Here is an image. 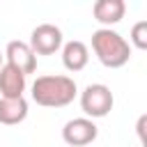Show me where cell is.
I'll return each instance as SVG.
<instances>
[{
  "instance_id": "6da1fadb",
  "label": "cell",
  "mask_w": 147,
  "mask_h": 147,
  "mask_svg": "<svg viewBox=\"0 0 147 147\" xmlns=\"http://www.w3.org/2000/svg\"><path fill=\"white\" fill-rule=\"evenodd\" d=\"M32 101L37 106H44V108H62V106H69L76 94H78V87H76V80L69 78V76H62V74H55V76H39L32 87Z\"/></svg>"
},
{
  "instance_id": "7a4b0ae2",
  "label": "cell",
  "mask_w": 147,
  "mask_h": 147,
  "mask_svg": "<svg viewBox=\"0 0 147 147\" xmlns=\"http://www.w3.org/2000/svg\"><path fill=\"white\" fill-rule=\"evenodd\" d=\"M92 51L108 69H119L131 60V44L110 28H99L92 32Z\"/></svg>"
},
{
  "instance_id": "3957f363",
  "label": "cell",
  "mask_w": 147,
  "mask_h": 147,
  "mask_svg": "<svg viewBox=\"0 0 147 147\" xmlns=\"http://www.w3.org/2000/svg\"><path fill=\"white\" fill-rule=\"evenodd\" d=\"M113 103H115V96H113L110 87L103 83H92L80 92V108L87 119L106 117L113 110Z\"/></svg>"
},
{
  "instance_id": "277c9868",
  "label": "cell",
  "mask_w": 147,
  "mask_h": 147,
  "mask_svg": "<svg viewBox=\"0 0 147 147\" xmlns=\"http://www.w3.org/2000/svg\"><path fill=\"white\" fill-rule=\"evenodd\" d=\"M28 46L34 55H53L62 48V30L53 23H41L32 30Z\"/></svg>"
},
{
  "instance_id": "5b68a950",
  "label": "cell",
  "mask_w": 147,
  "mask_h": 147,
  "mask_svg": "<svg viewBox=\"0 0 147 147\" xmlns=\"http://www.w3.org/2000/svg\"><path fill=\"white\" fill-rule=\"evenodd\" d=\"M96 136H99V129L87 117H74L62 126V140L69 147H85V145L94 142Z\"/></svg>"
},
{
  "instance_id": "8992f818",
  "label": "cell",
  "mask_w": 147,
  "mask_h": 147,
  "mask_svg": "<svg viewBox=\"0 0 147 147\" xmlns=\"http://www.w3.org/2000/svg\"><path fill=\"white\" fill-rule=\"evenodd\" d=\"M2 55L7 57V64H11L14 69H18L23 76L34 74V69H37V55L32 53V48L25 41H18V39L9 41Z\"/></svg>"
},
{
  "instance_id": "52a82bcc",
  "label": "cell",
  "mask_w": 147,
  "mask_h": 147,
  "mask_svg": "<svg viewBox=\"0 0 147 147\" xmlns=\"http://www.w3.org/2000/svg\"><path fill=\"white\" fill-rule=\"evenodd\" d=\"M28 76H23L18 69H14L11 64H2L0 67V94H2V99H16V96H23V92H25V85H28V80H25Z\"/></svg>"
},
{
  "instance_id": "ba28073f",
  "label": "cell",
  "mask_w": 147,
  "mask_h": 147,
  "mask_svg": "<svg viewBox=\"0 0 147 147\" xmlns=\"http://www.w3.org/2000/svg\"><path fill=\"white\" fill-rule=\"evenodd\" d=\"M124 11H126L124 0H96L94 7H92L94 18H96L103 28H110V25L119 23V21L124 18Z\"/></svg>"
},
{
  "instance_id": "9c48e42d",
  "label": "cell",
  "mask_w": 147,
  "mask_h": 147,
  "mask_svg": "<svg viewBox=\"0 0 147 147\" xmlns=\"http://www.w3.org/2000/svg\"><path fill=\"white\" fill-rule=\"evenodd\" d=\"M87 62H90V51H87V46L83 41L71 39V41H67L62 46V64H64V69L80 71V69L87 67Z\"/></svg>"
},
{
  "instance_id": "30bf717a",
  "label": "cell",
  "mask_w": 147,
  "mask_h": 147,
  "mask_svg": "<svg viewBox=\"0 0 147 147\" xmlns=\"http://www.w3.org/2000/svg\"><path fill=\"white\" fill-rule=\"evenodd\" d=\"M25 117H28V101H25V96L0 99V124L14 126V124H21Z\"/></svg>"
},
{
  "instance_id": "8fae6325",
  "label": "cell",
  "mask_w": 147,
  "mask_h": 147,
  "mask_svg": "<svg viewBox=\"0 0 147 147\" xmlns=\"http://www.w3.org/2000/svg\"><path fill=\"white\" fill-rule=\"evenodd\" d=\"M131 44L140 51L147 48V21H138L131 28Z\"/></svg>"
},
{
  "instance_id": "7c38bea8",
  "label": "cell",
  "mask_w": 147,
  "mask_h": 147,
  "mask_svg": "<svg viewBox=\"0 0 147 147\" xmlns=\"http://www.w3.org/2000/svg\"><path fill=\"white\" fill-rule=\"evenodd\" d=\"M145 122H147V117H145V115H142V117H140V119H138V136H140V140H142V138H145Z\"/></svg>"
},
{
  "instance_id": "4fadbf2b",
  "label": "cell",
  "mask_w": 147,
  "mask_h": 147,
  "mask_svg": "<svg viewBox=\"0 0 147 147\" xmlns=\"http://www.w3.org/2000/svg\"><path fill=\"white\" fill-rule=\"evenodd\" d=\"M2 57H5V55H2V53H0V67H2Z\"/></svg>"
}]
</instances>
